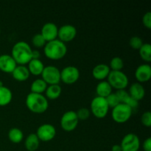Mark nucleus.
<instances>
[{
  "instance_id": "obj_1",
  "label": "nucleus",
  "mask_w": 151,
  "mask_h": 151,
  "mask_svg": "<svg viewBox=\"0 0 151 151\" xmlns=\"http://www.w3.org/2000/svg\"><path fill=\"white\" fill-rule=\"evenodd\" d=\"M32 50L29 44L24 41L16 42L12 48L11 56L16 63L24 65L28 63L32 59Z\"/></svg>"
},
{
  "instance_id": "obj_2",
  "label": "nucleus",
  "mask_w": 151,
  "mask_h": 151,
  "mask_svg": "<svg viewBox=\"0 0 151 151\" xmlns=\"http://www.w3.org/2000/svg\"><path fill=\"white\" fill-rule=\"evenodd\" d=\"M26 106L34 113H44L48 109L49 103L47 97L42 94L30 92L26 98Z\"/></svg>"
},
{
  "instance_id": "obj_3",
  "label": "nucleus",
  "mask_w": 151,
  "mask_h": 151,
  "mask_svg": "<svg viewBox=\"0 0 151 151\" xmlns=\"http://www.w3.org/2000/svg\"><path fill=\"white\" fill-rule=\"evenodd\" d=\"M44 54L47 58L52 60H58L62 58L67 52V47L64 42L59 39L47 41L44 45Z\"/></svg>"
},
{
  "instance_id": "obj_4",
  "label": "nucleus",
  "mask_w": 151,
  "mask_h": 151,
  "mask_svg": "<svg viewBox=\"0 0 151 151\" xmlns=\"http://www.w3.org/2000/svg\"><path fill=\"white\" fill-rule=\"evenodd\" d=\"M108 83L111 86L119 89H125L128 84V78L121 70H111L107 77Z\"/></svg>"
},
{
  "instance_id": "obj_5",
  "label": "nucleus",
  "mask_w": 151,
  "mask_h": 151,
  "mask_svg": "<svg viewBox=\"0 0 151 151\" xmlns=\"http://www.w3.org/2000/svg\"><path fill=\"white\" fill-rule=\"evenodd\" d=\"M133 110L125 103H119L113 108L111 116L114 120L116 122L122 123L130 119L132 114Z\"/></svg>"
},
{
  "instance_id": "obj_6",
  "label": "nucleus",
  "mask_w": 151,
  "mask_h": 151,
  "mask_svg": "<svg viewBox=\"0 0 151 151\" xmlns=\"http://www.w3.org/2000/svg\"><path fill=\"white\" fill-rule=\"evenodd\" d=\"M109 105L104 97L97 96L91 102V110L93 114L97 118H103L109 111Z\"/></svg>"
},
{
  "instance_id": "obj_7",
  "label": "nucleus",
  "mask_w": 151,
  "mask_h": 151,
  "mask_svg": "<svg viewBox=\"0 0 151 151\" xmlns=\"http://www.w3.org/2000/svg\"><path fill=\"white\" fill-rule=\"evenodd\" d=\"M42 79L50 85L58 84L60 81V70L52 65L44 66L41 73Z\"/></svg>"
},
{
  "instance_id": "obj_8",
  "label": "nucleus",
  "mask_w": 151,
  "mask_h": 151,
  "mask_svg": "<svg viewBox=\"0 0 151 151\" xmlns=\"http://www.w3.org/2000/svg\"><path fill=\"white\" fill-rule=\"evenodd\" d=\"M120 146L122 151H138L140 147L139 138L137 134L129 133L124 136Z\"/></svg>"
},
{
  "instance_id": "obj_9",
  "label": "nucleus",
  "mask_w": 151,
  "mask_h": 151,
  "mask_svg": "<svg viewBox=\"0 0 151 151\" xmlns=\"http://www.w3.org/2000/svg\"><path fill=\"white\" fill-rule=\"evenodd\" d=\"M78 116L74 111H68L63 114L60 119L61 128L66 131H72L76 128L78 124Z\"/></svg>"
},
{
  "instance_id": "obj_10",
  "label": "nucleus",
  "mask_w": 151,
  "mask_h": 151,
  "mask_svg": "<svg viewBox=\"0 0 151 151\" xmlns=\"http://www.w3.org/2000/svg\"><path fill=\"white\" fill-rule=\"evenodd\" d=\"M80 77V71L76 66H65L60 71V80L66 84H73Z\"/></svg>"
},
{
  "instance_id": "obj_11",
  "label": "nucleus",
  "mask_w": 151,
  "mask_h": 151,
  "mask_svg": "<svg viewBox=\"0 0 151 151\" xmlns=\"http://www.w3.org/2000/svg\"><path fill=\"white\" fill-rule=\"evenodd\" d=\"M56 134L55 128L52 125L49 123H44L40 125L37 129L36 135L39 140L47 142L52 140Z\"/></svg>"
},
{
  "instance_id": "obj_12",
  "label": "nucleus",
  "mask_w": 151,
  "mask_h": 151,
  "mask_svg": "<svg viewBox=\"0 0 151 151\" xmlns=\"http://www.w3.org/2000/svg\"><path fill=\"white\" fill-rule=\"evenodd\" d=\"M76 27L69 24L62 25L60 28H58V36L59 37V40L64 43L74 39L76 36Z\"/></svg>"
},
{
  "instance_id": "obj_13",
  "label": "nucleus",
  "mask_w": 151,
  "mask_h": 151,
  "mask_svg": "<svg viewBox=\"0 0 151 151\" xmlns=\"http://www.w3.org/2000/svg\"><path fill=\"white\" fill-rule=\"evenodd\" d=\"M58 27L53 22H47L41 28V34L46 41H50L56 39L58 36Z\"/></svg>"
},
{
  "instance_id": "obj_14",
  "label": "nucleus",
  "mask_w": 151,
  "mask_h": 151,
  "mask_svg": "<svg viewBox=\"0 0 151 151\" xmlns=\"http://www.w3.org/2000/svg\"><path fill=\"white\" fill-rule=\"evenodd\" d=\"M17 63L11 55L3 54L0 55V70L6 73H12Z\"/></svg>"
},
{
  "instance_id": "obj_15",
  "label": "nucleus",
  "mask_w": 151,
  "mask_h": 151,
  "mask_svg": "<svg viewBox=\"0 0 151 151\" xmlns=\"http://www.w3.org/2000/svg\"><path fill=\"white\" fill-rule=\"evenodd\" d=\"M136 78L139 82H145L151 78V66L147 63H142L135 71Z\"/></svg>"
},
{
  "instance_id": "obj_16",
  "label": "nucleus",
  "mask_w": 151,
  "mask_h": 151,
  "mask_svg": "<svg viewBox=\"0 0 151 151\" xmlns=\"http://www.w3.org/2000/svg\"><path fill=\"white\" fill-rule=\"evenodd\" d=\"M111 69L109 65L106 63H100L93 68L92 75L97 80H103L107 78Z\"/></svg>"
},
{
  "instance_id": "obj_17",
  "label": "nucleus",
  "mask_w": 151,
  "mask_h": 151,
  "mask_svg": "<svg viewBox=\"0 0 151 151\" xmlns=\"http://www.w3.org/2000/svg\"><path fill=\"white\" fill-rule=\"evenodd\" d=\"M129 94L131 97L139 101L144 97L145 94V90L144 86L140 83H134L130 86Z\"/></svg>"
},
{
  "instance_id": "obj_18",
  "label": "nucleus",
  "mask_w": 151,
  "mask_h": 151,
  "mask_svg": "<svg viewBox=\"0 0 151 151\" xmlns=\"http://www.w3.org/2000/svg\"><path fill=\"white\" fill-rule=\"evenodd\" d=\"M29 74L27 67L24 65H17L12 72L13 78L19 81H26L29 78Z\"/></svg>"
},
{
  "instance_id": "obj_19",
  "label": "nucleus",
  "mask_w": 151,
  "mask_h": 151,
  "mask_svg": "<svg viewBox=\"0 0 151 151\" xmlns=\"http://www.w3.org/2000/svg\"><path fill=\"white\" fill-rule=\"evenodd\" d=\"M44 64L40 59H31L28 63V70L34 75H41L44 68Z\"/></svg>"
},
{
  "instance_id": "obj_20",
  "label": "nucleus",
  "mask_w": 151,
  "mask_h": 151,
  "mask_svg": "<svg viewBox=\"0 0 151 151\" xmlns=\"http://www.w3.org/2000/svg\"><path fill=\"white\" fill-rule=\"evenodd\" d=\"M40 140L36 134H30L27 136L24 142V146L29 151H35L38 148Z\"/></svg>"
},
{
  "instance_id": "obj_21",
  "label": "nucleus",
  "mask_w": 151,
  "mask_h": 151,
  "mask_svg": "<svg viewBox=\"0 0 151 151\" xmlns=\"http://www.w3.org/2000/svg\"><path fill=\"white\" fill-rule=\"evenodd\" d=\"M96 92L97 96L106 98L112 92V87L108 81H100L96 87Z\"/></svg>"
},
{
  "instance_id": "obj_22",
  "label": "nucleus",
  "mask_w": 151,
  "mask_h": 151,
  "mask_svg": "<svg viewBox=\"0 0 151 151\" xmlns=\"http://www.w3.org/2000/svg\"><path fill=\"white\" fill-rule=\"evenodd\" d=\"M13 94L11 90L7 86H0V106H6L11 102Z\"/></svg>"
},
{
  "instance_id": "obj_23",
  "label": "nucleus",
  "mask_w": 151,
  "mask_h": 151,
  "mask_svg": "<svg viewBox=\"0 0 151 151\" xmlns=\"http://www.w3.org/2000/svg\"><path fill=\"white\" fill-rule=\"evenodd\" d=\"M47 88V83L42 79V78H38L35 81H32L30 86L31 92L38 93L42 94L44 91H46Z\"/></svg>"
},
{
  "instance_id": "obj_24",
  "label": "nucleus",
  "mask_w": 151,
  "mask_h": 151,
  "mask_svg": "<svg viewBox=\"0 0 151 151\" xmlns=\"http://www.w3.org/2000/svg\"><path fill=\"white\" fill-rule=\"evenodd\" d=\"M61 91V87L60 86L59 84H53V85H50L49 86H47L45 93L46 96L48 98L54 100V99L58 98L60 95Z\"/></svg>"
},
{
  "instance_id": "obj_25",
  "label": "nucleus",
  "mask_w": 151,
  "mask_h": 151,
  "mask_svg": "<svg viewBox=\"0 0 151 151\" xmlns=\"http://www.w3.org/2000/svg\"><path fill=\"white\" fill-rule=\"evenodd\" d=\"M8 137L12 142L19 143L23 139L24 134L19 128H12L8 132Z\"/></svg>"
},
{
  "instance_id": "obj_26",
  "label": "nucleus",
  "mask_w": 151,
  "mask_h": 151,
  "mask_svg": "<svg viewBox=\"0 0 151 151\" xmlns=\"http://www.w3.org/2000/svg\"><path fill=\"white\" fill-rule=\"evenodd\" d=\"M139 55L142 58L147 62H150L151 60V45L149 43L143 44L140 47Z\"/></svg>"
},
{
  "instance_id": "obj_27",
  "label": "nucleus",
  "mask_w": 151,
  "mask_h": 151,
  "mask_svg": "<svg viewBox=\"0 0 151 151\" xmlns=\"http://www.w3.org/2000/svg\"><path fill=\"white\" fill-rule=\"evenodd\" d=\"M124 66V62L123 60L120 57H116L112 58V59L110 61V66L109 67L111 69V70L119 71L123 68Z\"/></svg>"
},
{
  "instance_id": "obj_28",
  "label": "nucleus",
  "mask_w": 151,
  "mask_h": 151,
  "mask_svg": "<svg viewBox=\"0 0 151 151\" xmlns=\"http://www.w3.org/2000/svg\"><path fill=\"white\" fill-rule=\"evenodd\" d=\"M32 43L35 47L40 48V47H44L46 43H47V41H45V39H44V37L42 36L41 33H36L32 38Z\"/></svg>"
},
{
  "instance_id": "obj_29",
  "label": "nucleus",
  "mask_w": 151,
  "mask_h": 151,
  "mask_svg": "<svg viewBox=\"0 0 151 151\" xmlns=\"http://www.w3.org/2000/svg\"><path fill=\"white\" fill-rule=\"evenodd\" d=\"M106 101H107L108 105H109V107L112 108V109L120 103H119V99H118V97H116L115 93H112V92L111 93L108 97H106Z\"/></svg>"
},
{
  "instance_id": "obj_30",
  "label": "nucleus",
  "mask_w": 151,
  "mask_h": 151,
  "mask_svg": "<svg viewBox=\"0 0 151 151\" xmlns=\"http://www.w3.org/2000/svg\"><path fill=\"white\" fill-rule=\"evenodd\" d=\"M130 46L134 50H139L140 47L142 46L143 43L142 39L139 36H133L130 38L129 41Z\"/></svg>"
},
{
  "instance_id": "obj_31",
  "label": "nucleus",
  "mask_w": 151,
  "mask_h": 151,
  "mask_svg": "<svg viewBox=\"0 0 151 151\" xmlns=\"http://www.w3.org/2000/svg\"><path fill=\"white\" fill-rule=\"evenodd\" d=\"M77 116H78V119L81 120H85L87 119L90 116V111L86 108H81L78 109V111L76 112Z\"/></svg>"
},
{
  "instance_id": "obj_32",
  "label": "nucleus",
  "mask_w": 151,
  "mask_h": 151,
  "mask_svg": "<svg viewBox=\"0 0 151 151\" xmlns=\"http://www.w3.org/2000/svg\"><path fill=\"white\" fill-rule=\"evenodd\" d=\"M116 95V97H118L119 100V103H124L125 102V100H127L128 97L130 96L129 93L128 91H125V89H119L116 91V92L115 93Z\"/></svg>"
},
{
  "instance_id": "obj_33",
  "label": "nucleus",
  "mask_w": 151,
  "mask_h": 151,
  "mask_svg": "<svg viewBox=\"0 0 151 151\" xmlns=\"http://www.w3.org/2000/svg\"><path fill=\"white\" fill-rule=\"evenodd\" d=\"M142 123L147 127L151 126V113L150 111L144 112L141 116Z\"/></svg>"
},
{
  "instance_id": "obj_34",
  "label": "nucleus",
  "mask_w": 151,
  "mask_h": 151,
  "mask_svg": "<svg viewBox=\"0 0 151 151\" xmlns=\"http://www.w3.org/2000/svg\"><path fill=\"white\" fill-rule=\"evenodd\" d=\"M124 103H125V104H126L127 106H129V107L131 108L132 110L134 109H137L139 106L138 100H137L136 99L133 98V97H131V96H129V97L127 98V100H125V102Z\"/></svg>"
},
{
  "instance_id": "obj_35",
  "label": "nucleus",
  "mask_w": 151,
  "mask_h": 151,
  "mask_svg": "<svg viewBox=\"0 0 151 151\" xmlns=\"http://www.w3.org/2000/svg\"><path fill=\"white\" fill-rule=\"evenodd\" d=\"M142 23L148 29L151 28V13L150 11L147 12L144 14L142 17Z\"/></svg>"
},
{
  "instance_id": "obj_36",
  "label": "nucleus",
  "mask_w": 151,
  "mask_h": 151,
  "mask_svg": "<svg viewBox=\"0 0 151 151\" xmlns=\"http://www.w3.org/2000/svg\"><path fill=\"white\" fill-rule=\"evenodd\" d=\"M144 151H151V138L148 137L144 141L142 145Z\"/></svg>"
},
{
  "instance_id": "obj_37",
  "label": "nucleus",
  "mask_w": 151,
  "mask_h": 151,
  "mask_svg": "<svg viewBox=\"0 0 151 151\" xmlns=\"http://www.w3.org/2000/svg\"><path fill=\"white\" fill-rule=\"evenodd\" d=\"M41 54L40 52L37 50H32V59H39Z\"/></svg>"
},
{
  "instance_id": "obj_38",
  "label": "nucleus",
  "mask_w": 151,
  "mask_h": 151,
  "mask_svg": "<svg viewBox=\"0 0 151 151\" xmlns=\"http://www.w3.org/2000/svg\"><path fill=\"white\" fill-rule=\"evenodd\" d=\"M111 151H122L120 145H114L111 147Z\"/></svg>"
},
{
  "instance_id": "obj_39",
  "label": "nucleus",
  "mask_w": 151,
  "mask_h": 151,
  "mask_svg": "<svg viewBox=\"0 0 151 151\" xmlns=\"http://www.w3.org/2000/svg\"><path fill=\"white\" fill-rule=\"evenodd\" d=\"M4 86V85H3L2 82H1V81H0V86Z\"/></svg>"
},
{
  "instance_id": "obj_40",
  "label": "nucleus",
  "mask_w": 151,
  "mask_h": 151,
  "mask_svg": "<svg viewBox=\"0 0 151 151\" xmlns=\"http://www.w3.org/2000/svg\"><path fill=\"white\" fill-rule=\"evenodd\" d=\"M0 33H1V29H0Z\"/></svg>"
}]
</instances>
